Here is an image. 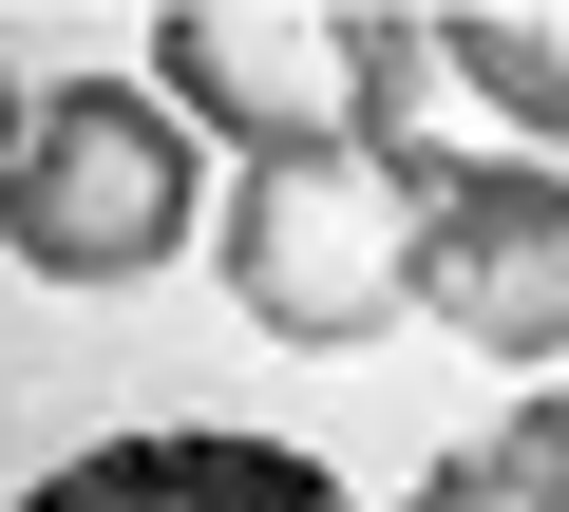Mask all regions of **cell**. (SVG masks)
<instances>
[{
  "mask_svg": "<svg viewBox=\"0 0 569 512\" xmlns=\"http://www.w3.org/2000/svg\"><path fill=\"white\" fill-rule=\"evenodd\" d=\"M0 247L58 285H133L190 247V114L133 96V77H58L0 152Z\"/></svg>",
  "mask_w": 569,
  "mask_h": 512,
  "instance_id": "obj_1",
  "label": "cell"
},
{
  "mask_svg": "<svg viewBox=\"0 0 569 512\" xmlns=\"http://www.w3.org/2000/svg\"><path fill=\"white\" fill-rule=\"evenodd\" d=\"M228 304H247L266 342H380V323L418 304V228H399V190L361 171V133H323V152H247Z\"/></svg>",
  "mask_w": 569,
  "mask_h": 512,
  "instance_id": "obj_2",
  "label": "cell"
},
{
  "mask_svg": "<svg viewBox=\"0 0 569 512\" xmlns=\"http://www.w3.org/2000/svg\"><path fill=\"white\" fill-rule=\"evenodd\" d=\"M418 304L493 361H569V190L550 171H456L418 209Z\"/></svg>",
  "mask_w": 569,
  "mask_h": 512,
  "instance_id": "obj_3",
  "label": "cell"
},
{
  "mask_svg": "<svg viewBox=\"0 0 569 512\" xmlns=\"http://www.w3.org/2000/svg\"><path fill=\"white\" fill-rule=\"evenodd\" d=\"M152 77H171L190 114H228L247 152H323V133H361V20H247V0H190Z\"/></svg>",
  "mask_w": 569,
  "mask_h": 512,
  "instance_id": "obj_4",
  "label": "cell"
},
{
  "mask_svg": "<svg viewBox=\"0 0 569 512\" xmlns=\"http://www.w3.org/2000/svg\"><path fill=\"white\" fill-rule=\"evenodd\" d=\"M20 512H361V493L284 436H114V455H58Z\"/></svg>",
  "mask_w": 569,
  "mask_h": 512,
  "instance_id": "obj_5",
  "label": "cell"
},
{
  "mask_svg": "<svg viewBox=\"0 0 569 512\" xmlns=\"http://www.w3.org/2000/svg\"><path fill=\"white\" fill-rule=\"evenodd\" d=\"M418 58H437V96H475V114H493V152H512V171H550V190H569V39H550V20H418Z\"/></svg>",
  "mask_w": 569,
  "mask_h": 512,
  "instance_id": "obj_6",
  "label": "cell"
},
{
  "mask_svg": "<svg viewBox=\"0 0 569 512\" xmlns=\"http://www.w3.org/2000/svg\"><path fill=\"white\" fill-rule=\"evenodd\" d=\"M418 512H569V399H512L493 436H456L418 474Z\"/></svg>",
  "mask_w": 569,
  "mask_h": 512,
  "instance_id": "obj_7",
  "label": "cell"
},
{
  "mask_svg": "<svg viewBox=\"0 0 569 512\" xmlns=\"http://www.w3.org/2000/svg\"><path fill=\"white\" fill-rule=\"evenodd\" d=\"M20 114H39V96H20V77H0V152H20Z\"/></svg>",
  "mask_w": 569,
  "mask_h": 512,
  "instance_id": "obj_8",
  "label": "cell"
}]
</instances>
